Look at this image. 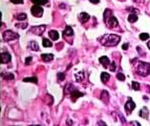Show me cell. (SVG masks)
Listing matches in <instances>:
<instances>
[{
    "mask_svg": "<svg viewBox=\"0 0 150 126\" xmlns=\"http://www.w3.org/2000/svg\"><path fill=\"white\" fill-rule=\"evenodd\" d=\"M109 69H110L111 71H114V70H115V63H114V62H112V64H111V66L109 67Z\"/></svg>",
    "mask_w": 150,
    "mask_h": 126,
    "instance_id": "33",
    "label": "cell"
},
{
    "mask_svg": "<svg viewBox=\"0 0 150 126\" xmlns=\"http://www.w3.org/2000/svg\"><path fill=\"white\" fill-rule=\"evenodd\" d=\"M109 78H110V74L107 73V72H103V73L101 74V79H102L103 83H105V84L109 80Z\"/></svg>",
    "mask_w": 150,
    "mask_h": 126,
    "instance_id": "17",
    "label": "cell"
},
{
    "mask_svg": "<svg viewBox=\"0 0 150 126\" xmlns=\"http://www.w3.org/2000/svg\"><path fill=\"white\" fill-rule=\"evenodd\" d=\"M99 41L105 47H114L119 43L120 37L115 34H105L99 39Z\"/></svg>",
    "mask_w": 150,
    "mask_h": 126,
    "instance_id": "1",
    "label": "cell"
},
{
    "mask_svg": "<svg viewBox=\"0 0 150 126\" xmlns=\"http://www.w3.org/2000/svg\"><path fill=\"white\" fill-rule=\"evenodd\" d=\"M41 58L44 62H51V61H53L54 56H53V54H43L41 56Z\"/></svg>",
    "mask_w": 150,
    "mask_h": 126,
    "instance_id": "12",
    "label": "cell"
},
{
    "mask_svg": "<svg viewBox=\"0 0 150 126\" xmlns=\"http://www.w3.org/2000/svg\"><path fill=\"white\" fill-rule=\"evenodd\" d=\"M2 77H3L5 80H13V79H14V74L11 73V72H8V73L3 72V73H2Z\"/></svg>",
    "mask_w": 150,
    "mask_h": 126,
    "instance_id": "22",
    "label": "cell"
},
{
    "mask_svg": "<svg viewBox=\"0 0 150 126\" xmlns=\"http://www.w3.org/2000/svg\"><path fill=\"white\" fill-rule=\"evenodd\" d=\"M31 13H32V15L33 16H35V17H41L42 15H43V13H44V10H43V8L41 7V5H34L32 8H31Z\"/></svg>",
    "mask_w": 150,
    "mask_h": 126,
    "instance_id": "5",
    "label": "cell"
},
{
    "mask_svg": "<svg viewBox=\"0 0 150 126\" xmlns=\"http://www.w3.org/2000/svg\"><path fill=\"white\" fill-rule=\"evenodd\" d=\"M26 18H27V15L25 14V13L18 14V15H17V17H16V19H17V20H19V21H23V20H25Z\"/></svg>",
    "mask_w": 150,
    "mask_h": 126,
    "instance_id": "26",
    "label": "cell"
},
{
    "mask_svg": "<svg viewBox=\"0 0 150 126\" xmlns=\"http://www.w3.org/2000/svg\"><path fill=\"white\" fill-rule=\"evenodd\" d=\"M130 124H132V125H138V126H139V125H140V124H139V123H138V122H131V123H130Z\"/></svg>",
    "mask_w": 150,
    "mask_h": 126,
    "instance_id": "37",
    "label": "cell"
},
{
    "mask_svg": "<svg viewBox=\"0 0 150 126\" xmlns=\"http://www.w3.org/2000/svg\"><path fill=\"white\" fill-rule=\"evenodd\" d=\"M29 47L33 50V51H38V50H39V45H38V43L35 42V41L30 42V43H29Z\"/></svg>",
    "mask_w": 150,
    "mask_h": 126,
    "instance_id": "18",
    "label": "cell"
},
{
    "mask_svg": "<svg viewBox=\"0 0 150 126\" xmlns=\"http://www.w3.org/2000/svg\"><path fill=\"white\" fill-rule=\"evenodd\" d=\"M139 39H140L141 41H146V40L149 39V35H148L147 33H141V34L139 35Z\"/></svg>",
    "mask_w": 150,
    "mask_h": 126,
    "instance_id": "25",
    "label": "cell"
},
{
    "mask_svg": "<svg viewBox=\"0 0 150 126\" xmlns=\"http://www.w3.org/2000/svg\"><path fill=\"white\" fill-rule=\"evenodd\" d=\"M99 63H101L105 68H107L108 65L110 64V61H109V59L107 57H101L99 58Z\"/></svg>",
    "mask_w": 150,
    "mask_h": 126,
    "instance_id": "11",
    "label": "cell"
},
{
    "mask_svg": "<svg viewBox=\"0 0 150 126\" xmlns=\"http://www.w3.org/2000/svg\"><path fill=\"white\" fill-rule=\"evenodd\" d=\"M148 115H149V111H148L147 107H143V108L139 111V116H140V117H143V118L147 119V118H148Z\"/></svg>",
    "mask_w": 150,
    "mask_h": 126,
    "instance_id": "13",
    "label": "cell"
},
{
    "mask_svg": "<svg viewBox=\"0 0 150 126\" xmlns=\"http://www.w3.org/2000/svg\"><path fill=\"white\" fill-rule=\"evenodd\" d=\"M11 2L13 4H23L24 0H11Z\"/></svg>",
    "mask_w": 150,
    "mask_h": 126,
    "instance_id": "30",
    "label": "cell"
},
{
    "mask_svg": "<svg viewBox=\"0 0 150 126\" xmlns=\"http://www.w3.org/2000/svg\"><path fill=\"white\" fill-rule=\"evenodd\" d=\"M31 1L37 5H44L48 3V0H31Z\"/></svg>",
    "mask_w": 150,
    "mask_h": 126,
    "instance_id": "23",
    "label": "cell"
},
{
    "mask_svg": "<svg viewBox=\"0 0 150 126\" xmlns=\"http://www.w3.org/2000/svg\"><path fill=\"white\" fill-rule=\"evenodd\" d=\"M137 19H138V17H137V15L136 14H130L129 16H128V22L129 23H134V22H136L137 21Z\"/></svg>",
    "mask_w": 150,
    "mask_h": 126,
    "instance_id": "21",
    "label": "cell"
},
{
    "mask_svg": "<svg viewBox=\"0 0 150 126\" xmlns=\"http://www.w3.org/2000/svg\"><path fill=\"white\" fill-rule=\"evenodd\" d=\"M23 82H25V83L38 84V80H37V78H25V79H23Z\"/></svg>",
    "mask_w": 150,
    "mask_h": 126,
    "instance_id": "20",
    "label": "cell"
},
{
    "mask_svg": "<svg viewBox=\"0 0 150 126\" xmlns=\"http://www.w3.org/2000/svg\"><path fill=\"white\" fill-rule=\"evenodd\" d=\"M132 88L134 90H139L140 89V84L136 82H132Z\"/></svg>",
    "mask_w": 150,
    "mask_h": 126,
    "instance_id": "28",
    "label": "cell"
},
{
    "mask_svg": "<svg viewBox=\"0 0 150 126\" xmlns=\"http://www.w3.org/2000/svg\"><path fill=\"white\" fill-rule=\"evenodd\" d=\"M65 78H66V74H65V72H59V73H58V80H59L60 82L64 81V80H65Z\"/></svg>",
    "mask_w": 150,
    "mask_h": 126,
    "instance_id": "29",
    "label": "cell"
},
{
    "mask_svg": "<svg viewBox=\"0 0 150 126\" xmlns=\"http://www.w3.org/2000/svg\"><path fill=\"white\" fill-rule=\"evenodd\" d=\"M104 20H105V24L107 25L108 28L114 29V28L117 27V25H118L117 19H116L114 16H112V15H110V16H108V17H106V18H104Z\"/></svg>",
    "mask_w": 150,
    "mask_h": 126,
    "instance_id": "4",
    "label": "cell"
},
{
    "mask_svg": "<svg viewBox=\"0 0 150 126\" xmlns=\"http://www.w3.org/2000/svg\"><path fill=\"white\" fill-rule=\"evenodd\" d=\"M64 35L65 36H73L74 35V31H73L71 26H67L66 27V29L64 31Z\"/></svg>",
    "mask_w": 150,
    "mask_h": 126,
    "instance_id": "16",
    "label": "cell"
},
{
    "mask_svg": "<svg viewBox=\"0 0 150 126\" xmlns=\"http://www.w3.org/2000/svg\"><path fill=\"white\" fill-rule=\"evenodd\" d=\"M98 125H105V122H103V121H98L97 122Z\"/></svg>",
    "mask_w": 150,
    "mask_h": 126,
    "instance_id": "36",
    "label": "cell"
},
{
    "mask_svg": "<svg viewBox=\"0 0 150 126\" xmlns=\"http://www.w3.org/2000/svg\"><path fill=\"white\" fill-rule=\"evenodd\" d=\"M79 19H80V21L82 23H86V22H88L90 20V15L88 13H86V12H83V13H81L79 15Z\"/></svg>",
    "mask_w": 150,
    "mask_h": 126,
    "instance_id": "10",
    "label": "cell"
},
{
    "mask_svg": "<svg viewBox=\"0 0 150 126\" xmlns=\"http://www.w3.org/2000/svg\"><path fill=\"white\" fill-rule=\"evenodd\" d=\"M42 43H43V46L45 47V48H50V47H52L53 46V44H52V42L50 41V40H48L47 38H44L43 39V41H42Z\"/></svg>",
    "mask_w": 150,
    "mask_h": 126,
    "instance_id": "19",
    "label": "cell"
},
{
    "mask_svg": "<svg viewBox=\"0 0 150 126\" xmlns=\"http://www.w3.org/2000/svg\"><path fill=\"white\" fill-rule=\"evenodd\" d=\"M116 78H117L119 81H121V82L125 81V75H124L122 72H119V73H117V74H116Z\"/></svg>",
    "mask_w": 150,
    "mask_h": 126,
    "instance_id": "27",
    "label": "cell"
},
{
    "mask_svg": "<svg viewBox=\"0 0 150 126\" xmlns=\"http://www.w3.org/2000/svg\"><path fill=\"white\" fill-rule=\"evenodd\" d=\"M90 1L92 4H98V3H99V0H90Z\"/></svg>",
    "mask_w": 150,
    "mask_h": 126,
    "instance_id": "35",
    "label": "cell"
},
{
    "mask_svg": "<svg viewBox=\"0 0 150 126\" xmlns=\"http://www.w3.org/2000/svg\"><path fill=\"white\" fill-rule=\"evenodd\" d=\"M76 78H77V81H78V82L82 81V80L84 79V73H83V72L81 73V77H80V73H77V74H76Z\"/></svg>",
    "mask_w": 150,
    "mask_h": 126,
    "instance_id": "31",
    "label": "cell"
},
{
    "mask_svg": "<svg viewBox=\"0 0 150 126\" xmlns=\"http://www.w3.org/2000/svg\"><path fill=\"white\" fill-rule=\"evenodd\" d=\"M135 71L137 74L142 75V77H146V75L150 74V65L148 63L144 62H139L136 67H135Z\"/></svg>",
    "mask_w": 150,
    "mask_h": 126,
    "instance_id": "2",
    "label": "cell"
},
{
    "mask_svg": "<svg viewBox=\"0 0 150 126\" xmlns=\"http://www.w3.org/2000/svg\"><path fill=\"white\" fill-rule=\"evenodd\" d=\"M102 99L104 100V102L105 103H107L108 102V99H109V94H108V92L107 91H105V90H104L103 92H102Z\"/></svg>",
    "mask_w": 150,
    "mask_h": 126,
    "instance_id": "15",
    "label": "cell"
},
{
    "mask_svg": "<svg viewBox=\"0 0 150 126\" xmlns=\"http://www.w3.org/2000/svg\"><path fill=\"white\" fill-rule=\"evenodd\" d=\"M2 38L4 41L8 42V41H12V40H16L19 38V35L11 30H7L2 34Z\"/></svg>",
    "mask_w": 150,
    "mask_h": 126,
    "instance_id": "3",
    "label": "cell"
},
{
    "mask_svg": "<svg viewBox=\"0 0 150 126\" xmlns=\"http://www.w3.org/2000/svg\"><path fill=\"white\" fill-rule=\"evenodd\" d=\"M11 61V56L9 53H2L0 55V63L1 64H7Z\"/></svg>",
    "mask_w": 150,
    "mask_h": 126,
    "instance_id": "8",
    "label": "cell"
},
{
    "mask_svg": "<svg viewBox=\"0 0 150 126\" xmlns=\"http://www.w3.org/2000/svg\"><path fill=\"white\" fill-rule=\"evenodd\" d=\"M15 26L19 29H26L28 27V24H26V23H24V24L23 23H16Z\"/></svg>",
    "mask_w": 150,
    "mask_h": 126,
    "instance_id": "24",
    "label": "cell"
},
{
    "mask_svg": "<svg viewBox=\"0 0 150 126\" xmlns=\"http://www.w3.org/2000/svg\"><path fill=\"white\" fill-rule=\"evenodd\" d=\"M128 47H129V45H128L127 43H125V44H123V45H122V49H123V50H127Z\"/></svg>",
    "mask_w": 150,
    "mask_h": 126,
    "instance_id": "34",
    "label": "cell"
},
{
    "mask_svg": "<svg viewBox=\"0 0 150 126\" xmlns=\"http://www.w3.org/2000/svg\"><path fill=\"white\" fill-rule=\"evenodd\" d=\"M135 107H136L135 102L129 97V98H128V101L125 103V105H124V108H125V110L127 111V113H131V111H132Z\"/></svg>",
    "mask_w": 150,
    "mask_h": 126,
    "instance_id": "7",
    "label": "cell"
},
{
    "mask_svg": "<svg viewBox=\"0 0 150 126\" xmlns=\"http://www.w3.org/2000/svg\"><path fill=\"white\" fill-rule=\"evenodd\" d=\"M147 46H148V48H149V49H150V41H149V42H148V44H147Z\"/></svg>",
    "mask_w": 150,
    "mask_h": 126,
    "instance_id": "38",
    "label": "cell"
},
{
    "mask_svg": "<svg viewBox=\"0 0 150 126\" xmlns=\"http://www.w3.org/2000/svg\"><path fill=\"white\" fill-rule=\"evenodd\" d=\"M45 30H46V26H45V25H40V26H34V27H32L30 29V32L31 33H34L35 35L40 36V35H42L44 33Z\"/></svg>",
    "mask_w": 150,
    "mask_h": 126,
    "instance_id": "6",
    "label": "cell"
},
{
    "mask_svg": "<svg viewBox=\"0 0 150 126\" xmlns=\"http://www.w3.org/2000/svg\"><path fill=\"white\" fill-rule=\"evenodd\" d=\"M49 36H50V38H51L53 41H57L58 39H59V33L56 31V30H52V31H50V33H49Z\"/></svg>",
    "mask_w": 150,
    "mask_h": 126,
    "instance_id": "14",
    "label": "cell"
},
{
    "mask_svg": "<svg viewBox=\"0 0 150 126\" xmlns=\"http://www.w3.org/2000/svg\"><path fill=\"white\" fill-rule=\"evenodd\" d=\"M83 95H84V93H83V92H80V91L77 90V89H73V90L71 91V96L73 97V101H76L77 98H79V97H81V96H83Z\"/></svg>",
    "mask_w": 150,
    "mask_h": 126,
    "instance_id": "9",
    "label": "cell"
},
{
    "mask_svg": "<svg viewBox=\"0 0 150 126\" xmlns=\"http://www.w3.org/2000/svg\"><path fill=\"white\" fill-rule=\"evenodd\" d=\"M32 61V57H28L26 60H25V65H26V66H28L29 64H30V62Z\"/></svg>",
    "mask_w": 150,
    "mask_h": 126,
    "instance_id": "32",
    "label": "cell"
}]
</instances>
